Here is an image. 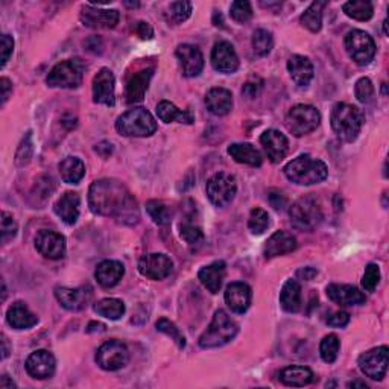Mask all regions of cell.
I'll use <instances>...</instances> for the list:
<instances>
[{"label":"cell","mask_w":389,"mask_h":389,"mask_svg":"<svg viewBox=\"0 0 389 389\" xmlns=\"http://www.w3.org/2000/svg\"><path fill=\"white\" fill-rule=\"evenodd\" d=\"M89 205L94 214L113 218L125 226H134L140 219L135 198L117 179L94 181L89 190Z\"/></svg>","instance_id":"cell-1"},{"label":"cell","mask_w":389,"mask_h":389,"mask_svg":"<svg viewBox=\"0 0 389 389\" xmlns=\"http://www.w3.org/2000/svg\"><path fill=\"white\" fill-rule=\"evenodd\" d=\"M364 113L358 107L345 102L336 103L330 113L332 129L341 140L347 143L356 140L360 134L362 125H364Z\"/></svg>","instance_id":"cell-2"},{"label":"cell","mask_w":389,"mask_h":389,"mask_svg":"<svg viewBox=\"0 0 389 389\" xmlns=\"http://www.w3.org/2000/svg\"><path fill=\"white\" fill-rule=\"evenodd\" d=\"M284 175L289 181L300 186H312L324 181L328 175L325 163L312 159L310 155H300L284 166Z\"/></svg>","instance_id":"cell-3"},{"label":"cell","mask_w":389,"mask_h":389,"mask_svg":"<svg viewBox=\"0 0 389 389\" xmlns=\"http://www.w3.org/2000/svg\"><path fill=\"white\" fill-rule=\"evenodd\" d=\"M237 332H239L237 324L228 316L226 310H216L212 324L201 335L198 344H200L201 348L205 350L218 348L235 339Z\"/></svg>","instance_id":"cell-4"},{"label":"cell","mask_w":389,"mask_h":389,"mask_svg":"<svg viewBox=\"0 0 389 389\" xmlns=\"http://www.w3.org/2000/svg\"><path fill=\"white\" fill-rule=\"evenodd\" d=\"M116 129L125 137H149L157 131V122L146 108L128 110L116 120Z\"/></svg>","instance_id":"cell-5"},{"label":"cell","mask_w":389,"mask_h":389,"mask_svg":"<svg viewBox=\"0 0 389 389\" xmlns=\"http://www.w3.org/2000/svg\"><path fill=\"white\" fill-rule=\"evenodd\" d=\"M85 64L82 59L73 58L58 63L46 78V84L52 89H76L82 82Z\"/></svg>","instance_id":"cell-6"},{"label":"cell","mask_w":389,"mask_h":389,"mask_svg":"<svg viewBox=\"0 0 389 389\" xmlns=\"http://www.w3.org/2000/svg\"><path fill=\"white\" fill-rule=\"evenodd\" d=\"M289 216L293 227L301 231H312L323 221V210L314 196L306 195L292 204Z\"/></svg>","instance_id":"cell-7"},{"label":"cell","mask_w":389,"mask_h":389,"mask_svg":"<svg viewBox=\"0 0 389 389\" xmlns=\"http://www.w3.org/2000/svg\"><path fill=\"white\" fill-rule=\"evenodd\" d=\"M319 122H321L319 111L314 105H306V103L292 107L284 120L288 131L295 137H302L315 131Z\"/></svg>","instance_id":"cell-8"},{"label":"cell","mask_w":389,"mask_h":389,"mask_svg":"<svg viewBox=\"0 0 389 389\" xmlns=\"http://www.w3.org/2000/svg\"><path fill=\"white\" fill-rule=\"evenodd\" d=\"M345 50L358 66H368L376 57V43L368 32L360 29L350 31L344 40Z\"/></svg>","instance_id":"cell-9"},{"label":"cell","mask_w":389,"mask_h":389,"mask_svg":"<svg viewBox=\"0 0 389 389\" xmlns=\"http://www.w3.org/2000/svg\"><path fill=\"white\" fill-rule=\"evenodd\" d=\"M207 196L213 205L216 207H226L233 200H235L237 192L236 178L226 174V172H219L214 174L209 181H207Z\"/></svg>","instance_id":"cell-10"},{"label":"cell","mask_w":389,"mask_h":389,"mask_svg":"<svg viewBox=\"0 0 389 389\" xmlns=\"http://www.w3.org/2000/svg\"><path fill=\"white\" fill-rule=\"evenodd\" d=\"M94 359L103 371H117L128 365L129 351L124 342L111 339L101 345Z\"/></svg>","instance_id":"cell-11"},{"label":"cell","mask_w":389,"mask_h":389,"mask_svg":"<svg viewBox=\"0 0 389 389\" xmlns=\"http://www.w3.org/2000/svg\"><path fill=\"white\" fill-rule=\"evenodd\" d=\"M359 368L367 377L373 380H382L389 365V350L386 345L369 350L362 354L358 360Z\"/></svg>","instance_id":"cell-12"},{"label":"cell","mask_w":389,"mask_h":389,"mask_svg":"<svg viewBox=\"0 0 389 389\" xmlns=\"http://www.w3.org/2000/svg\"><path fill=\"white\" fill-rule=\"evenodd\" d=\"M172 270H174V262L166 254L152 253L143 256L138 262V272L151 280H164L170 275Z\"/></svg>","instance_id":"cell-13"},{"label":"cell","mask_w":389,"mask_h":389,"mask_svg":"<svg viewBox=\"0 0 389 389\" xmlns=\"http://www.w3.org/2000/svg\"><path fill=\"white\" fill-rule=\"evenodd\" d=\"M37 251L50 260H58L66 256V239L52 230H41L36 236Z\"/></svg>","instance_id":"cell-14"},{"label":"cell","mask_w":389,"mask_h":389,"mask_svg":"<svg viewBox=\"0 0 389 389\" xmlns=\"http://www.w3.org/2000/svg\"><path fill=\"white\" fill-rule=\"evenodd\" d=\"M212 66L219 73H235L239 68V57L228 41L216 43L212 50Z\"/></svg>","instance_id":"cell-15"},{"label":"cell","mask_w":389,"mask_h":389,"mask_svg":"<svg viewBox=\"0 0 389 389\" xmlns=\"http://www.w3.org/2000/svg\"><path fill=\"white\" fill-rule=\"evenodd\" d=\"M115 85L116 80L113 72L107 67L101 68L93 80V101L96 103H102V105L113 107L116 102Z\"/></svg>","instance_id":"cell-16"},{"label":"cell","mask_w":389,"mask_h":389,"mask_svg":"<svg viewBox=\"0 0 389 389\" xmlns=\"http://www.w3.org/2000/svg\"><path fill=\"white\" fill-rule=\"evenodd\" d=\"M120 14L116 10H99L94 6H84L81 11V22L84 26L93 29H113L119 23Z\"/></svg>","instance_id":"cell-17"},{"label":"cell","mask_w":389,"mask_h":389,"mask_svg":"<svg viewBox=\"0 0 389 389\" xmlns=\"http://www.w3.org/2000/svg\"><path fill=\"white\" fill-rule=\"evenodd\" d=\"M26 371L34 379L45 380L54 376L57 362L54 354L47 350H37L31 353V356L26 360Z\"/></svg>","instance_id":"cell-18"},{"label":"cell","mask_w":389,"mask_h":389,"mask_svg":"<svg viewBox=\"0 0 389 389\" xmlns=\"http://www.w3.org/2000/svg\"><path fill=\"white\" fill-rule=\"evenodd\" d=\"M260 143L263 146L266 157L270 159L271 163L277 164L283 159H286L289 151V142L283 133L277 131V129H267V131L262 134Z\"/></svg>","instance_id":"cell-19"},{"label":"cell","mask_w":389,"mask_h":389,"mask_svg":"<svg viewBox=\"0 0 389 389\" xmlns=\"http://www.w3.org/2000/svg\"><path fill=\"white\" fill-rule=\"evenodd\" d=\"M175 55L181 66V72L186 78H195L203 72L204 57L203 52L192 45H179Z\"/></svg>","instance_id":"cell-20"},{"label":"cell","mask_w":389,"mask_h":389,"mask_svg":"<svg viewBox=\"0 0 389 389\" xmlns=\"http://www.w3.org/2000/svg\"><path fill=\"white\" fill-rule=\"evenodd\" d=\"M55 297L59 304H61L64 309L76 312V310H81L87 306V302L91 298V289L89 286L75 288V289L58 286L55 289Z\"/></svg>","instance_id":"cell-21"},{"label":"cell","mask_w":389,"mask_h":389,"mask_svg":"<svg viewBox=\"0 0 389 389\" xmlns=\"http://www.w3.org/2000/svg\"><path fill=\"white\" fill-rule=\"evenodd\" d=\"M327 297L342 307L365 304L367 297L351 284H330L327 286Z\"/></svg>","instance_id":"cell-22"},{"label":"cell","mask_w":389,"mask_h":389,"mask_svg":"<svg viewBox=\"0 0 389 389\" xmlns=\"http://www.w3.org/2000/svg\"><path fill=\"white\" fill-rule=\"evenodd\" d=\"M253 292L247 283H231L226 291V302L235 314H245L251 306Z\"/></svg>","instance_id":"cell-23"},{"label":"cell","mask_w":389,"mask_h":389,"mask_svg":"<svg viewBox=\"0 0 389 389\" xmlns=\"http://www.w3.org/2000/svg\"><path fill=\"white\" fill-rule=\"evenodd\" d=\"M297 249V239L288 231H275L266 240L263 247V256L266 258H274L283 254H289Z\"/></svg>","instance_id":"cell-24"},{"label":"cell","mask_w":389,"mask_h":389,"mask_svg":"<svg viewBox=\"0 0 389 389\" xmlns=\"http://www.w3.org/2000/svg\"><path fill=\"white\" fill-rule=\"evenodd\" d=\"M154 75V68H143V71L134 73L126 84L125 89V98L128 103H137L142 102L145 98V93L148 91L151 78Z\"/></svg>","instance_id":"cell-25"},{"label":"cell","mask_w":389,"mask_h":389,"mask_svg":"<svg viewBox=\"0 0 389 389\" xmlns=\"http://www.w3.org/2000/svg\"><path fill=\"white\" fill-rule=\"evenodd\" d=\"M80 205L81 198L76 192H66L61 198L55 203L54 210L57 216L67 226H73L80 218Z\"/></svg>","instance_id":"cell-26"},{"label":"cell","mask_w":389,"mask_h":389,"mask_svg":"<svg viewBox=\"0 0 389 389\" xmlns=\"http://www.w3.org/2000/svg\"><path fill=\"white\" fill-rule=\"evenodd\" d=\"M288 71L298 87H307L310 81L314 80V64L307 57L292 55L288 61Z\"/></svg>","instance_id":"cell-27"},{"label":"cell","mask_w":389,"mask_h":389,"mask_svg":"<svg viewBox=\"0 0 389 389\" xmlns=\"http://www.w3.org/2000/svg\"><path fill=\"white\" fill-rule=\"evenodd\" d=\"M227 274V265L226 262L222 260H216L210 265L204 266L203 270L198 274V279L204 284V288L212 292V293H218L222 288L223 279H226Z\"/></svg>","instance_id":"cell-28"},{"label":"cell","mask_w":389,"mask_h":389,"mask_svg":"<svg viewBox=\"0 0 389 389\" xmlns=\"http://www.w3.org/2000/svg\"><path fill=\"white\" fill-rule=\"evenodd\" d=\"M6 321L15 330H28V328L37 325L38 318L31 312L23 301H17L8 309Z\"/></svg>","instance_id":"cell-29"},{"label":"cell","mask_w":389,"mask_h":389,"mask_svg":"<svg viewBox=\"0 0 389 389\" xmlns=\"http://www.w3.org/2000/svg\"><path fill=\"white\" fill-rule=\"evenodd\" d=\"M205 105L214 116H227L233 108V94L227 89L214 87L207 91Z\"/></svg>","instance_id":"cell-30"},{"label":"cell","mask_w":389,"mask_h":389,"mask_svg":"<svg viewBox=\"0 0 389 389\" xmlns=\"http://www.w3.org/2000/svg\"><path fill=\"white\" fill-rule=\"evenodd\" d=\"M125 274L124 265L117 260H103L98 265L94 277L102 288H115Z\"/></svg>","instance_id":"cell-31"},{"label":"cell","mask_w":389,"mask_h":389,"mask_svg":"<svg viewBox=\"0 0 389 389\" xmlns=\"http://www.w3.org/2000/svg\"><path fill=\"white\" fill-rule=\"evenodd\" d=\"M228 154L235 161L248 164V166L258 168L262 164L263 159L262 154L251 143H233L228 146Z\"/></svg>","instance_id":"cell-32"},{"label":"cell","mask_w":389,"mask_h":389,"mask_svg":"<svg viewBox=\"0 0 389 389\" xmlns=\"http://www.w3.org/2000/svg\"><path fill=\"white\" fill-rule=\"evenodd\" d=\"M280 306L288 314H297L301 309V286L297 280H288L280 292Z\"/></svg>","instance_id":"cell-33"},{"label":"cell","mask_w":389,"mask_h":389,"mask_svg":"<svg viewBox=\"0 0 389 389\" xmlns=\"http://www.w3.org/2000/svg\"><path fill=\"white\" fill-rule=\"evenodd\" d=\"M314 373L312 369L307 367H288L280 373V382L286 386L292 388H301L307 386L314 382Z\"/></svg>","instance_id":"cell-34"},{"label":"cell","mask_w":389,"mask_h":389,"mask_svg":"<svg viewBox=\"0 0 389 389\" xmlns=\"http://www.w3.org/2000/svg\"><path fill=\"white\" fill-rule=\"evenodd\" d=\"M157 116L164 124H170V122H179V124H186L190 125L193 124V115L190 111H183L177 108L174 103L169 101H161L157 105Z\"/></svg>","instance_id":"cell-35"},{"label":"cell","mask_w":389,"mask_h":389,"mask_svg":"<svg viewBox=\"0 0 389 389\" xmlns=\"http://www.w3.org/2000/svg\"><path fill=\"white\" fill-rule=\"evenodd\" d=\"M59 174L64 183L78 184L85 175V164L78 157H67L59 163Z\"/></svg>","instance_id":"cell-36"},{"label":"cell","mask_w":389,"mask_h":389,"mask_svg":"<svg viewBox=\"0 0 389 389\" xmlns=\"http://www.w3.org/2000/svg\"><path fill=\"white\" fill-rule=\"evenodd\" d=\"M94 312L98 315L111 319V321H117L124 316L125 314V304L122 300L119 298H105V300H101L99 302L94 304Z\"/></svg>","instance_id":"cell-37"},{"label":"cell","mask_w":389,"mask_h":389,"mask_svg":"<svg viewBox=\"0 0 389 389\" xmlns=\"http://www.w3.org/2000/svg\"><path fill=\"white\" fill-rule=\"evenodd\" d=\"M327 2H314L301 15V24L310 32H319L323 28V10Z\"/></svg>","instance_id":"cell-38"},{"label":"cell","mask_w":389,"mask_h":389,"mask_svg":"<svg viewBox=\"0 0 389 389\" xmlns=\"http://www.w3.org/2000/svg\"><path fill=\"white\" fill-rule=\"evenodd\" d=\"M342 10L350 19H354L358 22H367L374 14L373 3L367 2V0H351V2L344 3Z\"/></svg>","instance_id":"cell-39"},{"label":"cell","mask_w":389,"mask_h":389,"mask_svg":"<svg viewBox=\"0 0 389 389\" xmlns=\"http://www.w3.org/2000/svg\"><path fill=\"white\" fill-rule=\"evenodd\" d=\"M146 212L151 216V219L159 223V226H168L170 223V218H172V212L170 207L159 200H151L146 203Z\"/></svg>","instance_id":"cell-40"},{"label":"cell","mask_w":389,"mask_h":389,"mask_svg":"<svg viewBox=\"0 0 389 389\" xmlns=\"http://www.w3.org/2000/svg\"><path fill=\"white\" fill-rule=\"evenodd\" d=\"M339 348H341L339 338L332 333V335H327L321 341V345H319V354H321V359L325 362V364H333V362L338 359Z\"/></svg>","instance_id":"cell-41"},{"label":"cell","mask_w":389,"mask_h":389,"mask_svg":"<svg viewBox=\"0 0 389 389\" xmlns=\"http://www.w3.org/2000/svg\"><path fill=\"white\" fill-rule=\"evenodd\" d=\"M274 46L272 34L266 29H257L253 34V49L254 54L258 57H266L271 54Z\"/></svg>","instance_id":"cell-42"},{"label":"cell","mask_w":389,"mask_h":389,"mask_svg":"<svg viewBox=\"0 0 389 389\" xmlns=\"http://www.w3.org/2000/svg\"><path fill=\"white\" fill-rule=\"evenodd\" d=\"M267 227H270V214L263 209H253L248 219V228L251 230L253 235H263Z\"/></svg>","instance_id":"cell-43"},{"label":"cell","mask_w":389,"mask_h":389,"mask_svg":"<svg viewBox=\"0 0 389 389\" xmlns=\"http://www.w3.org/2000/svg\"><path fill=\"white\" fill-rule=\"evenodd\" d=\"M155 327H157V330L160 333H164V335H168L170 336L172 339L175 341V344L178 345V348H184L186 347V338L183 335H181L179 332V328H177V325L169 321L168 318H160L157 324H155Z\"/></svg>","instance_id":"cell-44"},{"label":"cell","mask_w":389,"mask_h":389,"mask_svg":"<svg viewBox=\"0 0 389 389\" xmlns=\"http://www.w3.org/2000/svg\"><path fill=\"white\" fill-rule=\"evenodd\" d=\"M230 14L233 20H236L237 23H247L253 17V6L247 0H237V2L231 3Z\"/></svg>","instance_id":"cell-45"},{"label":"cell","mask_w":389,"mask_h":389,"mask_svg":"<svg viewBox=\"0 0 389 389\" xmlns=\"http://www.w3.org/2000/svg\"><path fill=\"white\" fill-rule=\"evenodd\" d=\"M354 94H356L358 101L362 103H369L374 99L376 90L369 78H360L356 82V87H354Z\"/></svg>","instance_id":"cell-46"},{"label":"cell","mask_w":389,"mask_h":389,"mask_svg":"<svg viewBox=\"0 0 389 389\" xmlns=\"http://www.w3.org/2000/svg\"><path fill=\"white\" fill-rule=\"evenodd\" d=\"M192 14V3L190 2H174L169 6V19L174 23L186 22Z\"/></svg>","instance_id":"cell-47"},{"label":"cell","mask_w":389,"mask_h":389,"mask_svg":"<svg viewBox=\"0 0 389 389\" xmlns=\"http://www.w3.org/2000/svg\"><path fill=\"white\" fill-rule=\"evenodd\" d=\"M32 152H34V146H32V135L29 131L22 140L19 149H17L15 163L19 164V166H24V164H28L31 161Z\"/></svg>","instance_id":"cell-48"},{"label":"cell","mask_w":389,"mask_h":389,"mask_svg":"<svg viewBox=\"0 0 389 389\" xmlns=\"http://www.w3.org/2000/svg\"><path fill=\"white\" fill-rule=\"evenodd\" d=\"M380 281V270L376 263H369L365 270L364 277H362V286L367 292H374L377 284Z\"/></svg>","instance_id":"cell-49"},{"label":"cell","mask_w":389,"mask_h":389,"mask_svg":"<svg viewBox=\"0 0 389 389\" xmlns=\"http://www.w3.org/2000/svg\"><path fill=\"white\" fill-rule=\"evenodd\" d=\"M179 236L189 245H195L204 239V233L200 227H195L192 223H186V226H181Z\"/></svg>","instance_id":"cell-50"},{"label":"cell","mask_w":389,"mask_h":389,"mask_svg":"<svg viewBox=\"0 0 389 389\" xmlns=\"http://www.w3.org/2000/svg\"><path fill=\"white\" fill-rule=\"evenodd\" d=\"M2 242L6 244V242H10L11 239L15 237L17 235V223L14 221L13 216L6 212H2Z\"/></svg>","instance_id":"cell-51"},{"label":"cell","mask_w":389,"mask_h":389,"mask_svg":"<svg viewBox=\"0 0 389 389\" xmlns=\"http://www.w3.org/2000/svg\"><path fill=\"white\" fill-rule=\"evenodd\" d=\"M267 198H270V203L275 210H283L284 207L288 205V198L284 196L283 192H280V190H277V189H272L270 195H267Z\"/></svg>","instance_id":"cell-52"},{"label":"cell","mask_w":389,"mask_h":389,"mask_svg":"<svg viewBox=\"0 0 389 389\" xmlns=\"http://www.w3.org/2000/svg\"><path fill=\"white\" fill-rule=\"evenodd\" d=\"M14 50V40L11 36L8 34H3L2 36V67L6 66V63L10 61V57L13 55Z\"/></svg>","instance_id":"cell-53"},{"label":"cell","mask_w":389,"mask_h":389,"mask_svg":"<svg viewBox=\"0 0 389 389\" xmlns=\"http://www.w3.org/2000/svg\"><path fill=\"white\" fill-rule=\"evenodd\" d=\"M350 323V315L347 312H344V310H339V312H335L330 316L327 318V324L332 325V327H345Z\"/></svg>","instance_id":"cell-54"},{"label":"cell","mask_w":389,"mask_h":389,"mask_svg":"<svg viewBox=\"0 0 389 389\" xmlns=\"http://www.w3.org/2000/svg\"><path fill=\"white\" fill-rule=\"evenodd\" d=\"M262 90V81L256 84V82H251V81H248L245 85H244V89H242V93L245 94V96H248L249 99H254L258 93H260Z\"/></svg>","instance_id":"cell-55"},{"label":"cell","mask_w":389,"mask_h":389,"mask_svg":"<svg viewBox=\"0 0 389 389\" xmlns=\"http://www.w3.org/2000/svg\"><path fill=\"white\" fill-rule=\"evenodd\" d=\"M137 34L140 36L143 40H151L154 36V31L151 28L149 23H145V22H138L137 23Z\"/></svg>","instance_id":"cell-56"},{"label":"cell","mask_w":389,"mask_h":389,"mask_svg":"<svg viewBox=\"0 0 389 389\" xmlns=\"http://www.w3.org/2000/svg\"><path fill=\"white\" fill-rule=\"evenodd\" d=\"M318 275V271L315 270V267L312 266H306V267H301V270L297 271V277L301 280H304V281H310V280H314L315 277Z\"/></svg>","instance_id":"cell-57"},{"label":"cell","mask_w":389,"mask_h":389,"mask_svg":"<svg viewBox=\"0 0 389 389\" xmlns=\"http://www.w3.org/2000/svg\"><path fill=\"white\" fill-rule=\"evenodd\" d=\"M94 152L99 154L102 159H107L111 154H113V145H111L110 142H101L99 145H96Z\"/></svg>","instance_id":"cell-58"},{"label":"cell","mask_w":389,"mask_h":389,"mask_svg":"<svg viewBox=\"0 0 389 389\" xmlns=\"http://www.w3.org/2000/svg\"><path fill=\"white\" fill-rule=\"evenodd\" d=\"M0 89H2V103H5L8 98H10V94L13 93V84L8 78H2V80H0Z\"/></svg>","instance_id":"cell-59"},{"label":"cell","mask_w":389,"mask_h":389,"mask_svg":"<svg viewBox=\"0 0 389 389\" xmlns=\"http://www.w3.org/2000/svg\"><path fill=\"white\" fill-rule=\"evenodd\" d=\"M0 388H15V385L8 379V376H2V379H0Z\"/></svg>","instance_id":"cell-60"},{"label":"cell","mask_w":389,"mask_h":389,"mask_svg":"<svg viewBox=\"0 0 389 389\" xmlns=\"http://www.w3.org/2000/svg\"><path fill=\"white\" fill-rule=\"evenodd\" d=\"M348 388H362V389H368V385L365 382H359V380H356V382H351L348 383Z\"/></svg>","instance_id":"cell-61"},{"label":"cell","mask_w":389,"mask_h":389,"mask_svg":"<svg viewBox=\"0 0 389 389\" xmlns=\"http://www.w3.org/2000/svg\"><path fill=\"white\" fill-rule=\"evenodd\" d=\"M2 344H3V359L8 358V341L5 336H2Z\"/></svg>","instance_id":"cell-62"},{"label":"cell","mask_w":389,"mask_h":389,"mask_svg":"<svg viewBox=\"0 0 389 389\" xmlns=\"http://www.w3.org/2000/svg\"><path fill=\"white\" fill-rule=\"evenodd\" d=\"M125 5H126V6H131V8H137V6H140V3H138V2H135V3H128V2H125Z\"/></svg>","instance_id":"cell-63"}]
</instances>
